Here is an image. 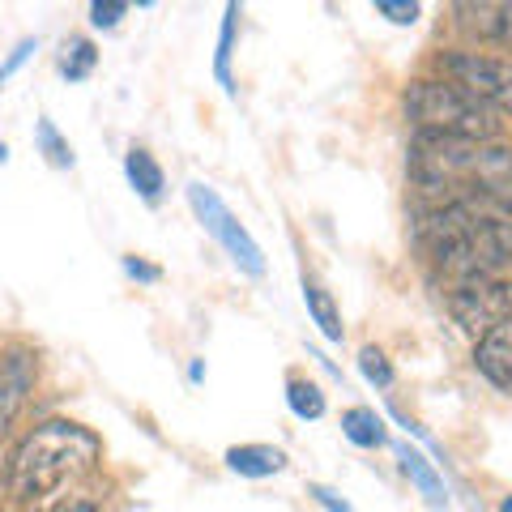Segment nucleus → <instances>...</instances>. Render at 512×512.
Instances as JSON below:
<instances>
[{
  "label": "nucleus",
  "instance_id": "1",
  "mask_svg": "<svg viewBox=\"0 0 512 512\" xmlns=\"http://www.w3.org/2000/svg\"><path fill=\"white\" fill-rule=\"evenodd\" d=\"M423 252L457 282L495 278L512 265V214L495 201H444L427 205L414 222Z\"/></svg>",
  "mask_w": 512,
  "mask_h": 512
},
{
  "label": "nucleus",
  "instance_id": "2",
  "mask_svg": "<svg viewBox=\"0 0 512 512\" xmlns=\"http://www.w3.org/2000/svg\"><path fill=\"white\" fill-rule=\"evenodd\" d=\"M410 180L431 205L495 201L512 214V150L500 141H461L419 133L410 146Z\"/></svg>",
  "mask_w": 512,
  "mask_h": 512
},
{
  "label": "nucleus",
  "instance_id": "3",
  "mask_svg": "<svg viewBox=\"0 0 512 512\" xmlns=\"http://www.w3.org/2000/svg\"><path fill=\"white\" fill-rule=\"evenodd\" d=\"M103 461V440L90 427L73 419H47L30 427L22 444L13 448V461L5 470V495L13 508L39 504L43 495H56L60 487L86 478Z\"/></svg>",
  "mask_w": 512,
  "mask_h": 512
},
{
  "label": "nucleus",
  "instance_id": "4",
  "mask_svg": "<svg viewBox=\"0 0 512 512\" xmlns=\"http://www.w3.org/2000/svg\"><path fill=\"white\" fill-rule=\"evenodd\" d=\"M406 120L431 137H461V141H495L500 137V116L478 103L470 90H461L448 77H419L402 94Z\"/></svg>",
  "mask_w": 512,
  "mask_h": 512
},
{
  "label": "nucleus",
  "instance_id": "5",
  "mask_svg": "<svg viewBox=\"0 0 512 512\" xmlns=\"http://www.w3.org/2000/svg\"><path fill=\"white\" fill-rule=\"evenodd\" d=\"M436 69L457 82L461 90H470L478 103H487L495 116H512V56H491L478 47H453V52L436 56Z\"/></svg>",
  "mask_w": 512,
  "mask_h": 512
},
{
  "label": "nucleus",
  "instance_id": "6",
  "mask_svg": "<svg viewBox=\"0 0 512 512\" xmlns=\"http://www.w3.org/2000/svg\"><path fill=\"white\" fill-rule=\"evenodd\" d=\"M188 205H192V214L201 218V227L210 231L222 244V252L235 261V269H244L248 278H265V252H261V244H256L252 231L227 210V201H222L210 184L192 180L188 184Z\"/></svg>",
  "mask_w": 512,
  "mask_h": 512
},
{
  "label": "nucleus",
  "instance_id": "7",
  "mask_svg": "<svg viewBox=\"0 0 512 512\" xmlns=\"http://www.w3.org/2000/svg\"><path fill=\"white\" fill-rule=\"evenodd\" d=\"M448 312L470 338H483L500 320L512 316V282L508 278H474L457 282V291L448 295Z\"/></svg>",
  "mask_w": 512,
  "mask_h": 512
},
{
  "label": "nucleus",
  "instance_id": "8",
  "mask_svg": "<svg viewBox=\"0 0 512 512\" xmlns=\"http://www.w3.org/2000/svg\"><path fill=\"white\" fill-rule=\"evenodd\" d=\"M30 384H35V363H30L26 355H18V350L0 355V440L9 436L13 419L22 414Z\"/></svg>",
  "mask_w": 512,
  "mask_h": 512
},
{
  "label": "nucleus",
  "instance_id": "9",
  "mask_svg": "<svg viewBox=\"0 0 512 512\" xmlns=\"http://www.w3.org/2000/svg\"><path fill=\"white\" fill-rule=\"evenodd\" d=\"M474 367L495 389H512V316L474 342Z\"/></svg>",
  "mask_w": 512,
  "mask_h": 512
},
{
  "label": "nucleus",
  "instance_id": "10",
  "mask_svg": "<svg viewBox=\"0 0 512 512\" xmlns=\"http://www.w3.org/2000/svg\"><path fill=\"white\" fill-rule=\"evenodd\" d=\"M457 26L512 52V5H453Z\"/></svg>",
  "mask_w": 512,
  "mask_h": 512
},
{
  "label": "nucleus",
  "instance_id": "11",
  "mask_svg": "<svg viewBox=\"0 0 512 512\" xmlns=\"http://www.w3.org/2000/svg\"><path fill=\"white\" fill-rule=\"evenodd\" d=\"M227 466L239 478H269L286 470V453L274 444H235L227 448Z\"/></svg>",
  "mask_w": 512,
  "mask_h": 512
},
{
  "label": "nucleus",
  "instance_id": "12",
  "mask_svg": "<svg viewBox=\"0 0 512 512\" xmlns=\"http://www.w3.org/2000/svg\"><path fill=\"white\" fill-rule=\"evenodd\" d=\"M303 308H308L312 325L320 329V338H325V342H342L346 338V325H342L338 303H333V295L320 282H312V278H303Z\"/></svg>",
  "mask_w": 512,
  "mask_h": 512
},
{
  "label": "nucleus",
  "instance_id": "13",
  "mask_svg": "<svg viewBox=\"0 0 512 512\" xmlns=\"http://www.w3.org/2000/svg\"><path fill=\"white\" fill-rule=\"evenodd\" d=\"M124 171H128V184L137 188V197H141V201H150V205H158V197H163V188H167L158 158H154L150 150L133 146V150H128V158H124Z\"/></svg>",
  "mask_w": 512,
  "mask_h": 512
},
{
  "label": "nucleus",
  "instance_id": "14",
  "mask_svg": "<svg viewBox=\"0 0 512 512\" xmlns=\"http://www.w3.org/2000/svg\"><path fill=\"white\" fill-rule=\"evenodd\" d=\"M397 457H402L406 478H410V483L427 495V504H431V508H444V504H448V491H444V478L436 474V466H431V461H427L423 453H414L410 444L397 448Z\"/></svg>",
  "mask_w": 512,
  "mask_h": 512
},
{
  "label": "nucleus",
  "instance_id": "15",
  "mask_svg": "<svg viewBox=\"0 0 512 512\" xmlns=\"http://www.w3.org/2000/svg\"><path fill=\"white\" fill-rule=\"evenodd\" d=\"M342 436H346L350 444H359V448H380L384 440H389V431H384V423H380L376 410L350 406V410L342 414Z\"/></svg>",
  "mask_w": 512,
  "mask_h": 512
},
{
  "label": "nucleus",
  "instance_id": "16",
  "mask_svg": "<svg viewBox=\"0 0 512 512\" xmlns=\"http://www.w3.org/2000/svg\"><path fill=\"white\" fill-rule=\"evenodd\" d=\"M286 406H291L295 419H320L325 414V393H320V384L316 380H286Z\"/></svg>",
  "mask_w": 512,
  "mask_h": 512
},
{
  "label": "nucleus",
  "instance_id": "17",
  "mask_svg": "<svg viewBox=\"0 0 512 512\" xmlns=\"http://www.w3.org/2000/svg\"><path fill=\"white\" fill-rule=\"evenodd\" d=\"M94 64H99V52H94V43H90V39H73L69 47H64L60 73L69 77V82H82V77H90Z\"/></svg>",
  "mask_w": 512,
  "mask_h": 512
},
{
  "label": "nucleus",
  "instance_id": "18",
  "mask_svg": "<svg viewBox=\"0 0 512 512\" xmlns=\"http://www.w3.org/2000/svg\"><path fill=\"white\" fill-rule=\"evenodd\" d=\"M359 372L376 384V389H389L393 384V363H389V355H384L380 346H363L359 350Z\"/></svg>",
  "mask_w": 512,
  "mask_h": 512
},
{
  "label": "nucleus",
  "instance_id": "19",
  "mask_svg": "<svg viewBox=\"0 0 512 512\" xmlns=\"http://www.w3.org/2000/svg\"><path fill=\"white\" fill-rule=\"evenodd\" d=\"M235 18H239V9L227 5V18H222V35H218V60H214V69H218V82L231 90V43H235Z\"/></svg>",
  "mask_w": 512,
  "mask_h": 512
},
{
  "label": "nucleus",
  "instance_id": "20",
  "mask_svg": "<svg viewBox=\"0 0 512 512\" xmlns=\"http://www.w3.org/2000/svg\"><path fill=\"white\" fill-rule=\"evenodd\" d=\"M39 146H43V154H47V163H52V167H73L69 141L56 133V124H52V120H39Z\"/></svg>",
  "mask_w": 512,
  "mask_h": 512
},
{
  "label": "nucleus",
  "instance_id": "21",
  "mask_svg": "<svg viewBox=\"0 0 512 512\" xmlns=\"http://www.w3.org/2000/svg\"><path fill=\"white\" fill-rule=\"evenodd\" d=\"M376 13H380V18H389L393 26H414L423 9L414 5V0H376Z\"/></svg>",
  "mask_w": 512,
  "mask_h": 512
},
{
  "label": "nucleus",
  "instance_id": "22",
  "mask_svg": "<svg viewBox=\"0 0 512 512\" xmlns=\"http://www.w3.org/2000/svg\"><path fill=\"white\" fill-rule=\"evenodd\" d=\"M124 13H128L124 0H94V5H90V22L99 26V30H111V26L124 18Z\"/></svg>",
  "mask_w": 512,
  "mask_h": 512
},
{
  "label": "nucleus",
  "instance_id": "23",
  "mask_svg": "<svg viewBox=\"0 0 512 512\" xmlns=\"http://www.w3.org/2000/svg\"><path fill=\"white\" fill-rule=\"evenodd\" d=\"M308 495H312V500H316L320 508H325V512H355V508H350V504L342 500L338 491L325 487V483H312V487H308Z\"/></svg>",
  "mask_w": 512,
  "mask_h": 512
},
{
  "label": "nucleus",
  "instance_id": "24",
  "mask_svg": "<svg viewBox=\"0 0 512 512\" xmlns=\"http://www.w3.org/2000/svg\"><path fill=\"white\" fill-rule=\"evenodd\" d=\"M39 512H99V500H94V495H69V500H56Z\"/></svg>",
  "mask_w": 512,
  "mask_h": 512
},
{
  "label": "nucleus",
  "instance_id": "25",
  "mask_svg": "<svg viewBox=\"0 0 512 512\" xmlns=\"http://www.w3.org/2000/svg\"><path fill=\"white\" fill-rule=\"evenodd\" d=\"M30 52H35V39H26V43L13 47V56H9L5 64H0V82H9V77H13V73H18L22 64H26V56H30Z\"/></svg>",
  "mask_w": 512,
  "mask_h": 512
},
{
  "label": "nucleus",
  "instance_id": "26",
  "mask_svg": "<svg viewBox=\"0 0 512 512\" xmlns=\"http://www.w3.org/2000/svg\"><path fill=\"white\" fill-rule=\"evenodd\" d=\"M124 269H128L133 278H141V282H158V269H154V265H146V261H137V256H128Z\"/></svg>",
  "mask_w": 512,
  "mask_h": 512
},
{
  "label": "nucleus",
  "instance_id": "27",
  "mask_svg": "<svg viewBox=\"0 0 512 512\" xmlns=\"http://www.w3.org/2000/svg\"><path fill=\"white\" fill-rule=\"evenodd\" d=\"M5 158H9V146H5V141H0V163H5Z\"/></svg>",
  "mask_w": 512,
  "mask_h": 512
},
{
  "label": "nucleus",
  "instance_id": "28",
  "mask_svg": "<svg viewBox=\"0 0 512 512\" xmlns=\"http://www.w3.org/2000/svg\"><path fill=\"white\" fill-rule=\"evenodd\" d=\"M500 512H512V495H508V500H504V504H500Z\"/></svg>",
  "mask_w": 512,
  "mask_h": 512
}]
</instances>
